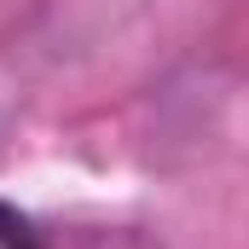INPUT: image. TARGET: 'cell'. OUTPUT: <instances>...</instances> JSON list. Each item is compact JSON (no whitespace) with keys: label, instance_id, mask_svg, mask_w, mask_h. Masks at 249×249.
I'll list each match as a JSON object with an SVG mask.
<instances>
[{"label":"cell","instance_id":"cell-1","mask_svg":"<svg viewBox=\"0 0 249 249\" xmlns=\"http://www.w3.org/2000/svg\"><path fill=\"white\" fill-rule=\"evenodd\" d=\"M0 249H35V232H29V220H23V214H12L6 203H0Z\"/></svg>","mask_w":249,"mask_h":249}]
</instances>
